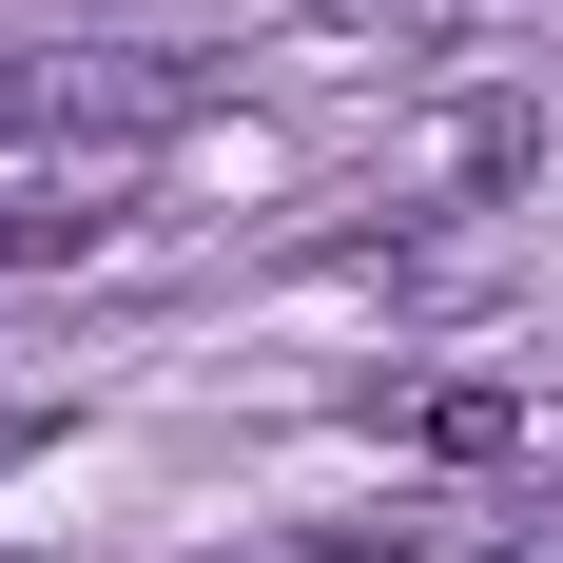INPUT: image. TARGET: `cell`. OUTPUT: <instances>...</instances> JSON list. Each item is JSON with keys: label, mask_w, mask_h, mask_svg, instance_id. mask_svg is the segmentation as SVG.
Returning <instances> with one entry per match:
<instances>
[{"label": "cell", "mask_w": 563, "mask_h": 563, "mask_svg": "<svg viewBox=\"0 0 563 563\" xmlns=\"http://www.w3.org/2000/svg\"><path fill=\"white\" fill-rule=\"evenodd\" d=\"M40 117L58 136H195L214 117V58H175V40H78V58H40Z\"/></svg>", "instance_id": "6da1fadb"}, {"label": "cell", "mask_w": 563, "mask_h": 563, "mask_svg": "<svg viewBox=\"0 0 563 563\" xmlns=\"http://www.w3.org/2000/svg\"><path fill=\"white\" fill-rule=\"evenodd\" d=\"M408 175H428V195H525V175H544V98H448L408 136Z\"/></svg>", "instance_id": "7a4b0ae2"}, {"label": "cell", "mask_w": 563, "mask_h": 563, "mask_svg": "<svg viewBox=\"0 0 563 563\" xmlns=\"http://www.w3.org/2000/svg\"><path fill=\"white\" fill-rule=\"evenodd\" d=\"M117 233V156H78V175H0V273H58V253H98Z\"/></svg>", "instance_id": "3957f363"}, {"label": "cell", "mask_w": 563, "mask_h": 563, "mask_svg": "<svg viewBox=\"0 0 563 563\" xmlns=\"http://www.w3.org/2000/svg\"><path fill=\"white\" fill-rule=\"evenodd\" d=\"M331 40H369V58H466V0H311Z\"/></svg>", "instance_id": "277c9868"}, {"label": "cell", "mask_w": 563, "mask_h": 563, "mask_svg": "<svg viewBox=\"0 0 563 563\" xmlns=\"http://www.w3.org/2000/svg\"><path fill=\"white\" fill-rule=\"evenodd\" d=\"M408 448H448V466H506V448H525V408H506V389H408Z\"/></svg>", "instance_id": "5b68a950"}, {"label": "cell", "mask_w": 563, "mask_h": 563, "mask_svg": "<svg viewBox=\"0 0 563 563\" xmlns=\"http://www.w3.org/2000/svg\"><path fill=\"white\" fill-rule=\"evenodd\" d=\"M20 117H40V58H20V40H0V136H20Z\"/></svg>", "instance_id": "8992f818"}, {"label": "cell", "mask_w": 563, "mask_h": 563, "mask_svg": "<svg viewBox=\"0 0 563 563\" xmlns=\"http://www.w3.org/2000/svg\"><path fill=\"white\" fill-rule=\"evenodd\" d=\"M466 563H563V525H506V544H466Z\"/></svg>", "instance_id": "52a82bcc"}, {"label": "cell", "mask_w": 563, "mask_h": 563, "mask_svg": "<svg viewBox=\"0 0 563 563\" xmlns=\"http://www.w3.org/2000/svg\"><path fill=\"white\" fill-rule=\"evenodd\" d=\"M20 448H40V408H0V466H20Z\"/></svg>", "instance_id": "ba28073f"}]
</instances>
